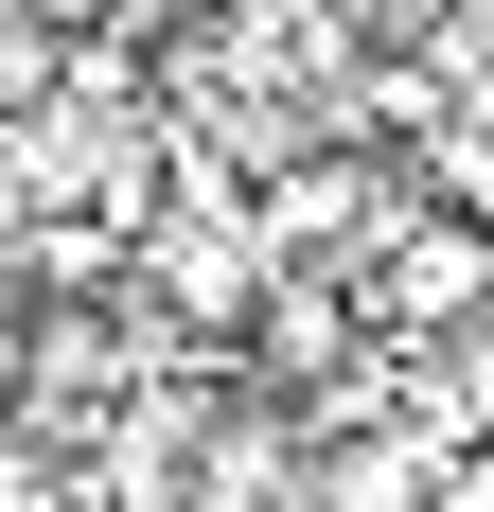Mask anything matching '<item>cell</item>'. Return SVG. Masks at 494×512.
Instances as JSON below:
<instances>
[{
    "mask_svg": "<svg viewBox=\"0 0 494 512\" xmlns=\"http://www.w3.org/2000/svg\"><path fill=\"white\" fill-rule=\"evenodd\" d=\"M353 301H371V336H459V318L494 301V230L477 212H389Z\"/></svg>",
    "mask_w": 494,
    "mask_h": 512,
    "instance_id": "1",
    "label": "cell"
}]
</instances>
